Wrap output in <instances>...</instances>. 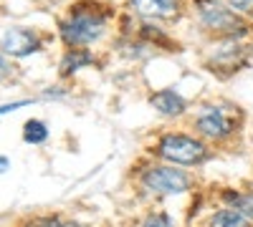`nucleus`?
Masks as SVG:
<instances>
[{
	"label": "nucleus",
	"mask_w": 253,
	"mask_h": 227,
	"mask_svg": "<svg viewBox=\"0 0 253 227\" xmlns=\"http://www.w3.org/2000/svg\"><path fill=\"white\" fill-rule=\"evenodd\" d=\"M251 53L253 48L241 43V40H220V46L213 51V56L208 61V71L220 78H228L248 66Z\"/></svg>",
	"instance_id": "39448f33"
},
{
	"label": "nucleus",
	"mask_w": 253,
	"mask_h": 227,
	"mask_svg": "<svg viewBox=\"0 0 253 227\" xmlns=\"http://www.w3.org/2000/svg\"><path fill=\"white\" fill-rule=\"evenodd\" d=\"M225 199H228V204L236 212H241L243 217L253 220V192H228Z\"/></svg>",
	"instance_id": "f8f14e48"
},
{
	"label": "nucleus",
	"mask_w": 253,
	"mask_h": 227,
	"mask_svg": "<svg viewBox=\"0 0 253 227\" xmlns=\"http://www.w3.org/2000/svg\"><path fill=\"white\" fill-rule=\"evenodd\" d=\"M112 10L107 5H99L94 0H84L69 8L66 18L58 23L61 40L69 48H86L107 33Z\"/></svg>",
	"instance_id": "f257e3e1"
},
{
	"label": "nucleus",
	"mask_w": 253,
	"mask_h": 227,
	"mask_svg": "<svg viewBox=\"0 0 253 227\" xmlns=\"http://www.w3.org/2000/svg\"><path fill=\"white\" fill-rule=\"evenodd\" d=\"M225 3H228V8H233L236 13L253 20V0H225Z\"/></svg>",
	"instance_id": "4468645a"
},
{
	"label": "nucleus",
	"mask_w": 253,
	"mask_h": 227,
	"mask_svg": "<svg viewBox=\"0 0 253 227\" xmlns=\"http://www.w3.org/2000/svg\"><path fill=\"white\" fill-rule=\"evenodd\" d=\"M31 101L28 98H23V101H13V104H3L0 106V116L3 114H10V111H18V109H23V106H28Z\"/></svg>",
	"instance_id": "dca6fc26"
},
{
	"label": "nucleus",
	"mask_w": 253,
	"mask_h": 227,
	"mask_svg": "<svg viewBox=\"0 0 253 227\" xmlns=\"http://www.w3.org/2000/svg\"><path fill=\"white\" fill-rule=\"evenodd\" d=\"M48 139V127L41 119H28L23 124V141L26 144H43Z\"/></svg>",
	"instance_id": "9b49d317"
},
{
	"label": "nucleus",
	"mask_w": 253,
	"mask_h": 227,
	"mask_svg": "<svg viewBox=\"0 0 253 227\" xmlns=\"http://www.w3.org/2000/svg\"><path fill=\"white\" fill-rule=\"evenodd\" d=\"M200 28L215 40H243L251 35L253 20L228 8L223 0H195Z\"/></svg>",
	"instance_id": "f03ea898"
},
{
	"label": "nucleus",
	"mask_w": 253,
	"mask_h": 227,
	"mask_svg": "<svg viewBox=\"0 0 253 227\" xmlns=\"http://www.w3.org/2000/svg\"><path fill=\"white\" fill-rule=\"evenodd\" d=\"M243 111L236 104H205L193 116V129L205 141H225L241 131Z\"/></svg>",
	"instance_id": "7ed1b4c3"
},
{
	"label": "nucleus",
	"mask_w": 253,
	"mask_h": 227,
	"mask_svg": "<svg viewBox=\"0 0 253 227\" xmlns=\"http://www.w3.org/2000/svg\"><path fill=\"white\" fill-rule=\"evenodd\" d=\"M10 167V162H8V157H0V174H3L5 169Z\"/></svg>",
	"instance_id": "a211bd4d"
},
{
	"label": "nucleus",
	"mask_w": 253,
	"mask_h": 227,
	"mask_svg": "<svg viewBox=\"0 0 253 227\" xmlns=\"http://www.w3.org/2000/svg\"><path fill=\"white\" fill-rule=\"evenodd\" d=\"M150 106L162 114V116H170L177 119L187 111V101L182 98V94H177L175 89H160L155 94H150Z\"/></svg>",
	"instance_id": "1a4fd4ad"
},
{
	"label": "nucleus",
	"mask_w": 253,
	"mask_h": 227,
	"mask_svg": "<svg viewBox=\"0 0 253 227\" xmlns=\"http://www.w3.org/2000/svg\"><path fill=\"white\" fill-rule=\"evenodd\" d=\"M41 48H43V40H41V35L31 28H8L3 33V38H0V51H3L5 56H13V58H26V56H33L38 53Z\"/></svg>",
	"instance_id": "0eeeda50"
},
{
	"label": "nucleus",
	"mask_w": 253,
	"mask_h": 227,
	"mask_svg": "<svg viewBox=\"0 0 253 227\" xmlns=\"http://www.w3.org/2000/svg\"><path fill=\"white\" fill-rule=\"evenodd\" d=\"M142 227H172V220L167 217L165 212H155V215H150L142 222Z\"/></svg>",
	"instance_id": "2eb2a0df"
},
{
	"label": "nucleus",
	"mask_w": 253,
	"mask_h": 227,
	"mask_svg": "<svg viewBox=\"0 0 253 227\" xmlns=\"http://www.w3.org/2000/svg\"><path fill=\"white\" fill-rule=\"evenodd\" d=\"M142 187L155 195H182L190 190V177L172 164H155L142 172Z\"/></svg>",
	"instance_id": "423d86ee"
},
{
	"label": "nucleus",
	"mask_w": 253,
	"mask_h": 227,
	"mask_svg": "<svg viewBox=\"0 0 253 227\" xmlns=\"http://www.w3.org/2000/svg\"><path fill=\"white\" fill-rule=\"evenodd\" d=\"M155 154L162 157L170 164H182V167H198L210 157V149L205 139L193 136V134H182V131H167L160 136Z\"/></svg>",
	"instance_id": "20e7f679"
},
{
	"label": "nucleus",
	"mask_w": 253,
	"mask_h": 227,
	"mask_svg": "<svg viewBox=\"0 0 253 227\" xmlns=\"http://www.w3.org/2000/svg\"><path fill=\"white\" fill-rule=\"evenodd\" d=\"M94 64V53L89 51V48H66V53H63V58H61V76L66 78V76H71V73H76V71H81V68H86V66H91Z\"/></svg>",
	"instance_id": "9d476101"
},
{
	"label": "nucleus",
	"mask_w": 253,
	"mask_h": 227,
	"mask_svg": "<svg viewBox=\"0 0 253 227\" xmlns=\"http://www.w3.org/2000/svg\"><path fill=\"white\" fill-rule=\"evenodd\" d=\"M10 73V66H8V61H5V56L0 53V76H8Z\"/></svg>",
	"instance_id": "f3484780"
},
{
	"label": "nucleus",
	"mask_w": 253,
	"mask_h": 227,
	"mask_svg": "<svg viewBox=\"0 0 253 227\" xmlns=\"http://www.w3.org/2000/svg\"><path fill=\"white\" fill-rule=\"evenodd\" d=\"M213 227H248V217H243L233 207H228L213 217Z\"/></svg>",
	"instance_id": "ddd939ff"
},
{
	"label": "nucleus",
	"mask_w": 253,
	"mask_h": 227,
	"mask_svg": "<svg viewBox=\"0 0 253 227\" xmlns=\"http://www.w3.org/2000/svg\"><path fill=\"white\" fill-rule=\"evenodd\" d=\"M63 227H81V225H74V222H71V225H63Z\"/></svg>",
	"instance_id": "6ab92c4d"
},
{
	"label": "nucleus",
	"mask_w": 253,
	"mask_h": 227,
	"mask_svg": "<svg viewBox=\"0 0 253 227\" xmlns=\"http://www.w3.org/2000/svg\"><path fill=\"white\" fill-rule=\"evenodd\" d=\"M132 13L144 20H167L180 10V0H129Z\"/></svg>",
	"instance_id": "6e6552de"
}]
</instances>
